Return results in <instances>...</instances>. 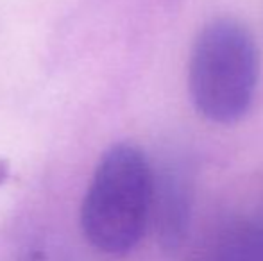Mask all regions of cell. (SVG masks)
Masks as SVG:
<instances>
[{"mask_svg": "<svg viewBox=\"0 0 263 261\" xmlns=\"http://www.w3.org/2000/svg\"><path fill=\"white\" fill-rule=\"evenodd\" d=\"M154 174L138 147L118 143L101 157L81 206V229L97 251L129 254L153 215Z\"/></svg>", "mask_w": 263, "mask_h": 261, "instance_id": "1", "label": "cell"}, {"mask_svg": "<svg viewBox=\"0 0 263 261\" xmlns=\"http://www.w3.org/2000/svg\"><path fill=\"white\" fill-rule=\"evenodd\" d=\"M260 77L254 36L231 18L206 25L192 49L188 88L194 106L215 124H233L249 109Z\"/></svg>", "mask_w": 263, "mask_h": 261, "instance_id": "2", "label": "cell"}, {"mask_svg": "<svg viewBox=\"0 0 263 261\" xmlns=\"http://www.w3.org/2000/svg\"><path fill=\"white\" fill-rule=\"evenodd\" d=\"M153 211H156L159 244L165 251H179L190 233L192 193L184 174L177 168L165 172L161 181L154 179Z\"/></svg>", "mask_w": 263, "mask_h": 261, "instance_id": "3", "label": "cell"}, {"mask_svg": "<svg viewBox=\"0 0 263 261\" xmlns=\"http://www.w3.org/2000/svg\"><path fill=\"white\" fill-rule=\"evenodd\" d=\"M213 261H263V224L242 222L226 231Z\"/></svg>", "mask_w": 263, "mask_h": 261, "instance_id": "4", "label": "cell"}, {"mask_svg": "<svg viewBox=\"0 0 263 261\" xmlns=\"http://www.w3.org/2000/svg\"><path fill=\"white\" fill-rule=\"evenodd\" d=\"M6 175H7V161L0 159V183L6 179Z\"/></svg>", "mask_w": 263, "mask_h": 261, "instance_id": "5", "label": "cell"}]
</instances>
